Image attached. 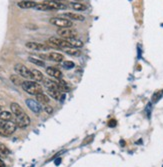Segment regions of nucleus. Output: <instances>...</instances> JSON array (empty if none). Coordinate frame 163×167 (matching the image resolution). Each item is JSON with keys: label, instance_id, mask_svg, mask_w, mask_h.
<instances>
[{"label": "nucleus", "instance_id": "12", "mask_svg": "<svg viewBox=\"0 0 163 167\" xmlns=\"http://www.w3.org/2000/svg\"><path fill=\"white\" fill-rule=\"evenodd\" d=\"M17 6L22 9H30V8H35L37 6V3L34 1H30V0H23L17 3Z\"/></svg>", "mask_w": 163, "mask_h": 167}, {"label": "nucleus", "instance_id": "20", "mask_svg": "<svg viewBox=\"0 0 163 167\" xmlns=\"http://www.w3.org/2000/svg\"><path fill=\"white\" fill-rule=\"evenodd\" d=\"M67 40L70 42L73 48H81V47H83V42L77 39V38H72V39H67Z\"/></svg>", "mask_w": 163, "mask_h": 167}, {"label": "nucleus", "instance_id": "27", "mask_svg": "<svg viewBox=\"0 0 163 167\" xmlns=\"http://www.w3.org/2000/svg\"><path fill=\"white\" fill-rule=\"evenodd\" d=\"M63 67L65 68V69H72L74 66H75V64L73 63L72 61H69V60H66V61H63Z\"/></svg>", "mask_w": 163, "mask_h": 167}, {"label": "nucleus", "instance_id": "24", "mask_svg": "<svg viewBox=\"0 0 163 167\" xmlns=\"http://www.w3.org/2000/svg\"><path fill=\"white\" fill-rule=\"evenodd\" d=\"M28 60H29L31 63L35 64V65H38V66H42V67H44L45 66V63L43 60H40V59H36V58H33V57H29L28 58Z\"/></svg>", "mask_w": 163, "mask_h": 167}, {"label": "nucleus", "instance_id": "30", "mask_svg": "<svg viewBox=\"0 0 163 167\" xmlns=\"http://www.w3.org/2000/svg\"><path fill=\"white\" fill-rule=\"evenodd\" d=\"M90 139H93V136H89L88 138H86V140H87V141H84L82 145H84V144H87V143H89V142L91 141Z\"/></svg>", "mask_w": 163, "mask_h": 167}, {"label": "nucleus", "instance_id": "28", "mask_svg": "<svg viewBox=\"0 0 163 167\" xmlns=\"http://www.w3.org/2000/svg\"><path fill=\"white\" fill-rule=\"evenodd\" d=\"M44 110L48 113V114H50V113H52L53 112V108H52L51 106H45L44 107Z\"/></svg>", "mask_w": 163, "mask_h": 167}, {"label": "nucleus", "instance_id": "21", "mask_svg": "<svg viewBox=\"0 0 163 167\" xmlns=\"http://www.w3.org/2000/svg\"><path fill=\"white\" fill-rule=\"evenodd\" d=\"M12 119V113L8 111H2L0 112V120L2 121H11Z\"/></svg>", "mask_w": 163, "mask_h": 167}, {"label": "nucleus", "instance_id": "3", "mask_svg": "<svg viewBox=\"0 0 163 167\" xmlns=\"http://www.w3.org/2000/svg\"><path fill=\"white\" fill-rule=\"evenodd\" d=\"M57 35L60 36V38H63V39H72V38L77 37V31L70 27L59 28L57 30Z\"/></svg>", "mask_w": 163, "mask_h": 167}, {"label": "nucleus", "instance_id": "10", "mask_svg": "<svg viewBox=\"0 0 163 167\" xmlns=\"http://www.w3.org/2000/svg\"><path fill=\"white\" fill-rule=\"evenodd\" d=\"M46 73L48 74L49 76H51V77H54V78H56V79H61L62 78V72L59 70V69H57V68H55V67H47L46 68Z\"/></svg>", "mask_w": 163, "mask_h": 167}, {"label": "nucleus", "instance_id": "8", "mask_svg": "<svg viewBox=\"0 0 163 167\" xmlns=\"http://www.w3.org/2000/svg\"><path fill=\"white\" fill-rule=\"evenodd\" d=\"M25 103L27 107L30 109L32 112L34 113H39L41 111V106H40V103L36 101V100H33V99H26L25 100Z\"/></svg>", "mask_w": 163, "mask_h": 167}, {"label": "nucleus", "instance_id": "7", "mask_svg": "<svg viewBox=\"0 0 163 167\" xmlns=\"http://www.w3.org/2000/svg\"><path fill=\"white\" fill-rule=\"evenodd\" d=\"M30 122L31 121H30L29 116L25 113H23L20 116H17V118H16V125L19 128H25L27 126H29Z\"/></svg>", "mask_w": 163, "mask_h": 167}, {"label": "nucleus", "instance_id": "17", "mask_svg": "<svg viewBox=\"0 0 163 167\" xmlns=\"http://www.w3.org/2000/svg\"><path fill=\"white\" fill-rule=\"evenodd\" d=\"M36 100L38 102H39L40 104H43V105H46V104L49 103V97L47 96V95H45L44 93H39L36 95Z\"/></svg>", "mask_w": 163, "mask_h": 167}, {"label": "nucleus", "instance_id": "29", "mask_svg": "<svg viewBox=\"0 0 163 167\" xmlns=\"http://www.w3.org/2000/svg\"><path fill=\"white\" fill-rule=\"evenodd\" d=\"M108 125H109L110 127H114L115 125H116V120H114V119L110 120V121L108 122Z\"/></svg>", "mask_w": 163, "mask_h": 167}, {"label": "nucleus", "instance_id": "11", "mask_svg": "<svg viewBox=\"0 0 163 167\" xmlns=\"http://www.w3.org/2000/svg\"><path fill=\"white\" fill-rule=\"evenodd\" d=\"M63 16L67 17L69 20H76V21H84L85 17L83 15H81L79 13H75V12H66L63 14Z\"/></svg>", "mask_w": 163, "mask_h": 167}, {"label": "nucleus", "instance_id": "9", "mask_svg": "<svg viewBox=\"0 0 163 167\" xmlns=\"http://www.w3.org/2000/svg\"><path fill=\"white\" fill-rule=\"evenodd\" d=\"M43 3H45L49 7L50 10H62V9H66V5L62 4L61 2L54 1V0H47V1H44Z\"/></svg>", "mask_w": 163, "mask_h": 167}, {"label": "nucleus", "instance_id": "23", "mask_svg": "<svg viewBox=\"0 0 163 167\" xmlns=\"http://www.w3.org/2000/svg\"><path fill=\"white\" fill-rule=\"evenodd\" d=\"M65 52L67 54L72 56H79L81 53V51L78 50L77 48H65Z\"/></svg>", "mask_w": 163, "mask_h": 167}, {"label": "nucleus", "instance_id": "15", "mask_svg": "<svg viewBox=\"0 0 163 167\" xmlns=\"http://www.w3.org/2000/svg\"><path fill=\"white\" fill-rule=\"evenodd\" d=\"M43 84H44V86L47 89H60V86L58 83H56L54 81H52L51 79H48V78L43 79Z\"/></svg>", "mask_w": 163, "mask_h": 167}, {"label": "nucleus", "instance_id": "1", "mask_svg": "<svg viewBox=\"0 0 163 167\" xmlns=\"http://www.w3.org/2000/svg\"><path fill=\"white\" fill-rule=\"evenodd\" d=\"M21 86L24 91H26L30 95H35L36 96L37 94L42 93V87L37 82H34V81H30V80L23 81Z\"/></svg>", "mask_w": 163, "mask_h": 167}, {"label": "nucleus", "instance_id": "32", "mask_svg": "<svg viewBox=\"0 0 163 167\" xmlns=\"http://www.w3.org/2000/svg\"><path fill=\"white\" fill-rule=\"evenodd\" d=\"M54 1H58V2H60V1H61V0H54Z\"/></svg>", "mask_w": 163, "mask_h": 167}, {"label": "nucleus", "instance_id": "14", "mask_svg": "<svg viewBox=\"0 0 163 167\" xmlns=\"http://www.w3.org/2000/svg\"><path fill=\"white\" fill-rule=\"evenodd\" d=\"M47 59L54 61V62H62L64 60V56L60 53H57V52H50V53L47 55Z\"/></svg>", "mask_w": 163, "mask_h": 167}, {"label": "nucleus", "instance_id": "6", "mask_svg": "<svg viewBox=\"0 0 163 167\" xmlns=\"http://www.w3.org/2000/svg\"><path fill=\"white\" fill-rule=\"evenodd\" d=\"M25 46L30 50H36V51H46L48 50L50 47L46 44H42L39 42H34V41H29L25 44Z\"/></svg>", "mask_w": 163, "mask_h": 167}, {"label": "nucleus", "instance_id": "13", "mask_svg": "<svg viewBox=\"0 0 163 167\" xmlns=\"http://www.w3.org/2000/svg\"><path fill=\"white\" fill-rule=\"evenodd\" d=\"M10 108H11V112H12V114H13V115H15L16 117L22 115V114L24 113V111H23L22 107H21L20 105H19L18 103H15V102L11 103Z\"/></svg>", "mask_w": 163, "mask_h": 167}, {"label": "nucleus", "instance_id": "33", "mask_svg": "<svg viewBox=\"0 0 163 167\" xmlns=\"http://www.w3.org/2000/svg\"><path fill=\"white\" fill-rule=\"evenodd\" d=\"M0 110H1V106H0Z\"/></svg>", "mask_w": 163, "mask_h": 167}, {"label": "nucleus", "instance_id": "34", "mask_svg": "<svg viewBox=\"0 0 163 167\" xmlns=\"http://www.w3.org/2000/svg\"><path fill=\"white\" fill-rule=\"evenodd\" d=\"M76 1H79V0H76Z\"/></svg>", "mask_w": 163, "mask_h": 167}, {"label": "nucleus", "instance_id": "31", "mask_svg": "<svg viewBox=\"0 0 163 167\" xmlns=\"http://www.w3.org/2000/svg\"><path fill=\"white\" fill-rule=\"evenodd\" d=\"M0 167H5V164H4V162L0 159Z\"/></svg>", "mask_w": 163, "mask_h": 167}, {"label": "nucleus", "instance_id": "19", "mask_svg": "<svg viewBox=\"0 0 163 167\" xmlns=\"http://www.w3.org/2000/svg\"><path fill=\"white\" fill-rule=\"evenodd\" d=\"M31 72H32V74H33V79H34L35 81H37V82H40V81H43V79H44L42 72H40L39 70L32 69Z\"/></svg>", "mask_w": 163, "mask_h": 167}, {"label": "nucleus", "instance_id": "25", "mask_svg": "<svg viewBox=\"0 0 163 167\" xmlns=\"http://www.w3.org/2000/svg\"><path fill=\"white\" fill-rule=\"evenodd\" d=\"M10 80L13 82V84H15V85H22V83H23V81L21 80V78L19 77V76H17V75H11L10 76Z\"/></svg>", "mask_w": 163, "mask_h": 167}, {"label": "nucleus", "instance_id": "18", "mask_svg": "<svg viewBox=\"0 0 163 167\" xmlns=\"http://www.w3.org/2000/svg\"><path fill=\"white\" fill-rule=\"evenodd\" d=\"M71 7H72L74 10L76 11H85L87 7H86L85 4L80 3V2H73L71 3Z\"/></svg>", "mask_w": 163, "mask_h": 167}, {"label": "nucleus", "instance_id": "2", "mask_svg": "<svg viewBox=\"0 0 163 167\" xmlns=\"http://www.w3.org/2000/svg\"><path fill=\"white\" fill-rule=\"evenodd\" d=\"M17 128L16 123L11 121H2L0 123V135L3 137L11 136Z\"/></svg>", "mask_w": 163, "mask_h": 167}, {"label": "nucleus", "instance_id": "5", "mask_svg": "<svg viewBox=\"0 0 163 167\" xmlns=\"http://www.w3.org/2000/svg\"><path fill=\"white\" fill-rule=\"evenodd\" d=\"M50 23L51 24H53L54 26L59 27V28L72 26V21L69 20V19H67V18H63V17H52L50 19Z\"/></svg>", "mask_w": 163, "mask_h": 167}, {"label": "nucleus", "instance_id": "26", "mask_svg": "<svg viewBox=\"0 0 163 167\" xmlns=\"http://www.w3.org/2000/svg\"><path fill=\"white\" fill-rule=\"evenodd\" d=\"M35 9H37V10H40V11H47V10H50L49 7L47 6L45 3H37V6L35 7Z\"/></svg>", "mask_w": 163, "mask_h": 167}, {"label": "nucleus", "instance_id": "4", "mask_svg": "<svg viewBox=\"0 0 163 167\" xmlns=\"http://www.w3.org/2000/svg\"><path fill=\"white\" fill-rule=\"evenodd\" d=\"M14 70H15L16 73L18 75H20L21 77H24L26 79H33V74L31 72V70L28 69L25 65H23L21 63H17L14 66Z\"/></svg>", "mask_w": 163, "mask_h": 167}, {"label": "nucleus", "instance_id": "22", "mask_svg": "<svg viewBox=\"0 0 163 167\" xmlns=\"http://www.w3.org/2000/svg\"><path fill=\"white\" fill-rule=\"evenodd\" d=\"M9 153H10V150L4 144L0 143V157H6Z\"/></svg>", "mask_w": 163, "mask_h": 167}, {"label": "nucleus", "instance_id": "16", "mask_svg": "<svg viewBox=\"0 0 163 167\" xmlns=\"http://www.w3.org/2000/svg\"><path fill=\"white\" fill-rule=\"evenodd\" d=\"M48 95L51 96L53 99L55 100H60L62 97V93L60 89H48Z\"/></svg>", "mask_w": 163, "mask_h": 167}]
</instances>
